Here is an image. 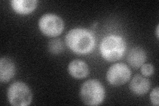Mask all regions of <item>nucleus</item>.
<instances>
[{"mask_svg": "<svg viewBox=\"0 0 159 106\" xmlns=\"http://www.w3.org/2000/svg\"><path fill=\"white\" fill-rule=\"evenodd\" d=\"M65 41L68 47L74 53L87 54L91 53L95 47V37L89 30L75 28L66 35Z\"/></svg>", "mask_w": 159, "mask_h": 106, "instance_id": "obj_1", "label": "nucleus"}, {"mask_svg": "<svg viewBox=\"0 0 159 106\" xmlns=\"http://www.w3.org/2000/svg\"><path fill=\"white\" fill-rule=\"evenodd\" d=\"M125 47V41L122 37L110 35L103 39L99 49L104 59L109 62H115L123 56Z\"/></svg>", "mask_w": 159, "mask_h": 106, "instance_id": "obj_2", "label": "nucleus"}, {"mask_svg": "<svg viewBox=\"0 0 159 106\" xmlns=\"http://www.w3.org/2000/svg\"><path fill=\"white\" fill-rule=\"evenodd\" d=\"M80 98L87 105H98L105 98V90L97 80H89L84 82L80 89Z\"/></svg>", "mask_w": 159, "mask_h": 106, "instance_id": "obj_3", "label": "nucleus"}, {"mask_svg": "<svg viewBox=\"0 0 159 106\" xmlns=\"http://www.w3.org/2000/svg\"><path fill=\"white\" fill-rule=\"evenodd\" d=\"M7 99L12 105L27 106L31 103L33 94L27 84L21 82H16L8 88Z\"/></svg>", "mask_w": 159, "mask_h": 106, "instance_id": "obj_4", "label": "nucleus"}, {"mask_svg": "<svg viewBox=\"0 0 159 106\" xmlns=\"http://www.w3.org/2000/svg\"><path fill=\"white\" fill-rule=\"evenodd\" d=\"M39 27L41 31L48 37H57L64 30L63 20L57 15L47 13L39 19Z\"/></svg>", "mask_w": 159, "mask_h": 106, "instance_id": "obj_5", "label": "nucleus"}, {"mask_svg": "<svg viewBox=\"0 0 159 106\" xmlns=\"http://www.w3.org/2000/svg\"><path fill=\"white\" fill-rule=\"evenodd\" d=\"M131 72L127 66L123 63L112 65L107 72L108 82L114 86H119L129 81Z\"/></svg>", "mask_w": 159, "mask_h": 106, "instance_id": "obj_6", "label": "nucleus"}, {"mask_svg": "<svg viewBox=\"0 0 159 106\" xmlns=\"http://www.w3.org/2000/svg\"><path fill=\"white\" fill-rule=\"evenodd\" d=\"M151 88V82L148 79L141 75H136L129 84L130 90L134 94L141 95L147 94Z\"/></svg>", "mask_w": 159, "mask_h": 106, "instance_id": "obj_7", "label": "nucleus"}, {"mask_svg": "<svg viewBox=\"0 0 159 106\" xmlns=\"http://www.w3.org/2000/svg\"><path fill=\"white\" fill-rule=\"evenodd\" d=\"M16 72V67L12 60L4 57L0 60V81L3 83L9 82Z\"/></svg>", "mask_w": 159, "mask_h": 106, "instance_id": "obj_8", "label": "nucleus"}, {"mask_svg": "<svg viewBox=\"0 0 159 106\" xmlns=\"http://www.w3.org/2000/svg\"><path fill=\"white\" fill-rule=\"evenodd\" d=\"M146 59V53L141 47L131 48L127 54V62L134 68H141L145 64Z\"/></svg>", "mask_w": 159, "mask_h": 106, "instance_id": "obj_9", "label": "nucleus"}, {"mask_svg": "<svg viewBox=\"0 0 159 106\" xmlns=\"http://www.w3.org/2000/svg\"><path fill=\"white\" fill-rule=\"evenodd\" d=\"M68 71L70 75L75 78H84L89 73L87 64L80 60H74L69 64Z\"/></svg>", "mask_w": 159, "mask_h": 106, "instance_id": "obj_10", "label": "nucleus"}, {"mask_svg": "<svg viewBox=\"0 0 159 106\" xmlns=\"http://www.w3.org/2000/svg\"><path fill=\"white\" fill-rule=\"evenodd\" d=\"M13 9L19 14L25 15L33 12L37 6L35 0H13L11 2Z\"/></svg>", "mask_w": 159, "mask_h": 106, "instance_id": "obj_11", "label": "nucleus"}, {"mask_svg": "<svg viewBox=\"0 0 159 106\" xmlns=\"http://www.w3.org/2000/svg\"><path fill=\"white\" fill-rule=\"evenodd\" d=\"M48 48L51 53L53 54H59L64 50V44L61 39H54L49 42Z\"/></svg>", "mask_w": 159, "mask_h": 106, "instance_id": "obj_12", "label": "nucleus"}, {"mask_svg": "<svg viewBox=\"0 0 159 106\" xmlns=\"http://www.w3.org/2000/svg\"><path fill=\"white\" fill-rule=\"evenodd\" d=\"M141 71L145 76H150L154 72V67L151 64H144L141 67Z\"/></svg>", "mask_w": 159, "mask_h": 106, "instance_id": "obj_13", "label": "nucleus"}, {"mask_svg": "<svg viewBox=\"0 0 159 106\" xmlns=\"http://www.w3.org/2000/svg\"><path fill=\"white\" fill-rule=\"evenodd\" d=\"M158 95H159V89L158 87L154 89L150 94V99H151V102L152 105L155 106H158L159 104Z\"/></svg>", "mask_w": 159, "mask_h": 106, "instance_id": "obj_14", "label": "nucleus"}, {"mask_svg": "<svg viewBox=\"0 0 159 106\" xmlns=\"http://www.w3.org/2000/svg\"><path fill=\"white\" fill-rule=\"evenodd\" d=\"M156 33H157V38L158 39V27H157V28Z\"/></svg>", "mask_w": 159, "mask_h": 106, "instance_id": "obj_15", "label": "nucleus"}]
</instances>
